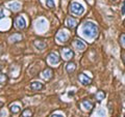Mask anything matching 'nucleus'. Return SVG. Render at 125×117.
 I'll use <instances>...</instances> for the list:
<instances>
[{
	"label": "nucleus",
	"mask_w": 125,
	"mask_h": 117,
	"mask_svg": "<svg viewBox=\"0 0 125 117\" xmlns=\"http://www.w3.org/2000/svg\"><path fill=\"white\" fill-rule=\"evenodd\" d=\"M123 61H124V64H125V56H124V58H123Z\"/></svg>",
	"instance_id": "bb28decb"
},
{
	"label": "nucleus",
	"mask_w": 125,
	"mask_h": 117,
	"mask_svg": "<svg viewBox=\"0 0 125 117\" xmlns=\"http://www.w3.org/2000/svg\"><path fill=\"white\" fill-rule=\"evenodd\" d=\"M120 45H121V47H122L123 49H125V33L121 34V36H120Z\"/></svg>",
	"instance_id": "4be33fe9"
},
{
	"label": "nucleus",
	"mask_w": 125,
	"mask_h": 117,
	"mask_svg": "<svg viewBox=\"0 0 125 117\" xmlns=\"http://www.w3.org/2000/svg\"><path fill=\"white\" fill-rule=\"evenodd\" d=\"M68 40H69V34L64 30L60 31L55 36V41L58 44H65V42H67Z\"/></svg>",
	"instance_id": "39448f33"
},
{
	"label": "nucleus",
	"mask_w": 125,
	"mask_h": 117,
	"mask_svg": "<svg viewBox=\"0 0 125 117\" xmlns=\"http://www.w3.org/2000/svg\"><path fill=\"white\" fill-rule=\"evenodd\" d=\"M3 17H4V14H3V9L0 8V19H2Z\"/></svg>",
	"instance_id": "5701e85b"
},
{
	"label": "nucleus",
	"mask_w": 125,
	"mask_h": 117,
	"mask_svg": "<svg viewBox=\"0 0 125 117\" xmlns=\"http://www.w3.org/2000/svg\"><path fill=\"white\" fill-rule=\"evenodd\" d=\"M47 61L50 65H55L61 62V57L56 52H51L47 56Z\"/></svg>",
	"instance_id": "7ed1b4c3"
},
{
	"label": "nucleus",
	"mask_w": 125,
	"mask_h": 117,
	"mask_svg": "<svg viewBox=\"0 0 125 117\" xmlns=\"http://www.w3.org/2000/svg\"><path fill=\"white\" fill-rule=\"evenodd\" d=\"M78 80L83 85H90L92 83V79L88 76H85L84 74H80L79 76H78Z\"/></svg>",
	"instance_id": "9b49d317"
},
{
	"label": "nucleus",
	"mask_w": 125,
	"mask_h": 117,
	"mask_svg": "<svg viewBox=\"0 0 125 117\" xmlns=\"http://www.w3.org/2000/svg\"><path fill=\"white\" fill-rule=\"evenodd\" d=\"M75 69H76V64H75V62H73V61H69L67 65H66V71H67V73L69 74H71L73 72H75Z\"/></svg>",
	"instance_id": "4468645a"
},
{
	"label": "nucleus",
	"mask_w": 125,
	"mask_h": 117,
	"mask_svg": "<svg viewBox=\"0 0 125 117\" xmlns=\"http://www.w3.org/2000/svg\"><path fill=\"white\" fill-rule=\"evenodd\" d=\"M77 24H78V22L76 19H74L72 17H68L67 19H66V21H65V25L67 28L69 29H75L76 27H77Z\"/></svg>",
	"instance_id": "6e6552de"
},
{
	"label": "nucleus",
	"mask_w": 125,
	"mask_h": 117,
	"mask_svg": "<svg viewBox=\"0 0 125 117\" xmlns=\"http://www.w3.org/2000/svg\"><path fill=\"white\" fill-rule=\"evenodd\" d=\"M83 33L87 37L94 38L98 35V27L93 22H85L83 26Z\"/></svg>",
	"instance_id": "f257e3e1"
},
{
	"label": "nucleus",
	"mask_w": 125,
	"mask_h": 117,
	"mask_svg": "<svg viewBox=\"0 0 125 117\" xmlns=\"http://www.w3.org/2000/svg\"><path fill=\"white\" fill-rule=\"evenodd\" d=\"M53 75H54V73L52 71V68H50V67H46L44 71L41 73V77L44 80H46V81H50V80H51L53 78Z\"/></svg>",
	"instance_id": "0eeeda50"
},
{
	"label": "nucleus",
	"mask_w": 125,
	"mask_h": 117,
	"mask_svg": "<svg viewBox=\"0 0 125 117\" xmlns=\"http://www.w3.org/2000/svg\"><path fill=\"white\" fill-rule=\"evenodd\" d=\"M95 97H96V100H98V102H101V100H104V97H105V93H104V91H102V90L97 91V92H96V94H95Z\"/></svg>",
	"instance_id": "a211bd4d"
},
{
	"label": "nucleus",
	"mask_w": 125,
	"mask_h": 117,
	"mask_svg": "<svg viewBox=\"0 0 125 117\" xmlns=\"http://www.w3.org/2000/svg\"><path fill=\"white\" fill-rule=\"evenodd\" d=\"M124 25H125V22H124Z\"/></svg>",
	"instance_id": "cd10ccee"
},
{
	"label": "nucleus",
	"mask_w": 125,
	"mask_h": 117,
	"mask_svg": "<svg viewBox=\"0 0 125 117\" xmlns=\"http://www.w3.org/2000/svg\"><path fill=\"white\" fill-rule=\"evenodd\" d=\"M21 40H22V35L21 34H19V33H16V34H14L13 36L10 37V42H20Z\"/></svg>",
	"instance_id": "f3484780"
},
{
	"label": "nucleus",
	"mask_w": 125,
	"mask_h": 117,
	"mask_svg": "<svg viewBox=\"0 0 125 117\" xmlns=\"http://www.w3.org/2000/svg\"><path fill=\"white\" fill-rule=\"evenodd\" d=\"M73 46L74 48H75L76 50H78V51H83V50L85 49V45L83 44V41L80 40H75L73 42Z\"/></svg>",
	"instance_id": "f8f14e48"
},
{
	"label": "nucleus",
	"mask_w": 125,
	"mask_h": 117,
	"mask_svg": "<svg viewBox=\"0 0 125 117\" xmlns=\"http://www.w3.org/2000/svg\"><path fill=\"white\" fill-rule=\"evenodd\" d=\"M9 7L10 8V10H13V11H19L21 8V4L19 2H11L9 4Z\"/></svg>",
	"instance_id": "2eb2a0df"
},
{
	"label": "nucleus",
	"mask_w": 125,
	"mask_h": 117,
	"mask_svg": "<svg viewBox=\"0 0 125 117\" xmlns=\"http://www.w3.org/2000/svg\"><path fill=\"white\" fill-rule=\"evenodd\" d=\"M51 117H64L62 115H60V114H53Z\"/></svg>",
	"instance_id": "a878e982"
},
{
	"label": "nucleus",
	"mask_w": 125,
	"mask_h": 117,
	"mask_svg": "<svg viewBox=\"0 0 125 117\" xmlns=\"http://www.w3.org/2000/svg\"><path fill=\"white\" fill-rule=\"evenodd\" d=\"M14 25H15V27L17 29L23 30V29H25V27H26V21H25V19L23 17L18 16V17H16L15 20H14Z\"/></svg>",
	"instance_id": "20e7f679"
},
{
	"label": "nucleus",
	"mask_w": 125,
	"mask_h": 117,
	"mask_svg": "<svg viewBox=\"0 0 125 117\" xmlns=\"http://www.w3.org/2000/svg\"><path fill=\"white\" fill-rule=\"evenodd\" d=\"M80 107L85 112H91L93 110V108H94V105H93L92 102H90V100H83V102L80 103Z\"/></svg>",
	"instance_id": "1a4fd4ad"
},
{
	"label": "nucleus",
	"mask_w": 125,
	"mask_h": 117,
	"mask_svg": "<svg viewBox=\"0 0 125 117\" xmlns=\"http://www.w3.org/2000/svg\"><path fill=\"white\" fill-rule=\"evenodd\" d=\"M32 115H33V113L31 109H25V110H23L21 117H32Z\"/></svg>",
	"instance_id": "6ab92c4d"
},
{
	"label": "nucleus",
	"mask_w": 125,
	"mask_h": 117,
	"mask_svg": "<svg viewBox=\"0 0 125 117\" xmlns=\"http://www.w3.org/2000/svg\"><path fill=\"white\" fill-rule=\"evenodd\" d=\"M46 5L49 7V8H54L55 7V3H54V0H45Z\"/></svg>",
	"instance_id": "412c9836"
},
{
	"label": "nucleus",
	"mask_w": 125,
	"mask_h": 117,
	"mask_svg": "<svg viewBox=\"0 0 125 117\" xmlns=\"http://www.w3.org/2000/svg\"><path fill=\"white\" fill-rule=\"evenodd\" d=\"M10 111L13 113V114H18L19 112L21 111V106H19V105H10Z\"/></svg>",
	"instance_id": "dca6fc26"
},
{
	"label": "nucleus",
	"mask_w": 125,
	"mask_h": 117,
	"mask_svg": "<svg viewBox=\"0 0 125 117\" xmlns=\"http://www.w3.org/2000/svg\"><path fill=\"white\" fill-rule=\"evenodd\" d=\"M122 14L125 15V2L123 3V6H122Z\"/></svg>",
	"instance_id": "393cba45"
},
{
	"label": "nucleus",
	"mask_w": 125,
	"mask_h": 117,
	"mask_svg": "<svg viewBox=\"0 0 125 117\" xmlns=\"http://www.w3.org/2000/svg\"><path fill=\"white\" fill-rule=\"evenodd\" d=\"M3 66H4V62H3L2 60H0V71H1V69H2Z\"/></svg>",
	"instance_id": "b1692460"
},
{
	"label": "nucleus",
	"mask_w": 125,
	"mask_h": 117,
	"mask_svg": "<svg viewBox=\"0 0 125 117\" xmlns=\"http://www.w3.org/2000/svg\"><path fill=\"white\" fill-rule=\"evenodd\" d=\"M7 80H9L7 75H5V74H0V85L7 83Z\"/></svg>",
	"instance_id": "aec40b11"
},
{
	"label": "nucleus",
	"mask_w": 125,
	"mask_h": 117,
	"mask_svg": "<svg viewBox=\"0 0 125 117\" xmlns=\"http://www.w3.org/2000/svg\"><path fill=\"white\" fill-rule=\"evenodd\" d=\"M61 54H62V58L64 60H71L74 56V52L70 48H62Z\"/></svg>",
	"instance_id": "423d86ee"
},
{
	"label": "nucleus",
	"mask_w": 125,
	"mask_h": 117,
	"mask_svg": "<svg viewBox=\"0 0 125 117\" xmlns=\"http://www.w3.org/2000/svg\"><path fill=\"white\" fill-rule=\"evenodd\" d=\"M69 9L73 15L81 16L84 11V7H83V5H81L80 3H78V2H72L69 6Z\"/></svg>",
	"instance_id": "f03ea898"
},
{
	"label": "nucleus",
	"mask_w": 125,
	"mask_h": 117,
	"mask_svg": "<svg viewBox=\"0 0 125 117\" xmlns=\"http://www.w3.org/2000/svg\"><path fill=\"white\" fill-rule=\"evenodd\" d=\"M33 46L34 47H36V48L38 49V50H41V51H42V50H44L45 48H46V42H44V41H41V40H37V41H34L33 42Z\"/></svg>",
	"instance_id": "ddd939ff"
},
{
	"label": "nucleus",
	"mask_w": 125,
	"mask_h": 117,
	"mask_svg": "<svg viewBox=\"0 0 125 117\" xmlns=\"http://www.w3.org/2000/svg\"><path fill=\"white\" fill-rule=\"evenodd\" d=\"M29 88L31 89L32 91H40L44 88V85L41 82H38V81H33L31 82L30 85H29Z\"/></svg>",
	"instance_id": "9d476101"
}]
</instances>
